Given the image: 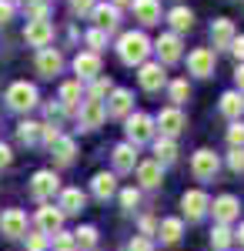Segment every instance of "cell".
I'll use <instances>...</instances> for the list:
<instances>
[{"mask_svg": "<svg viewBox=\"0 0 244 251\" xmlns=\"http://www.w3.org/2000/svg\"><path fill=\"white\" fill-rule=\"evenodd\" d=\"M54 248H57V251H74V248H77L74 234H67V231H57V234H54Z\"/></svg>", "mask_w": 244, "mask_h": 251, "instance_id": "60d3db41", "label": "cell"}, {"mask_svg": "<svg viewBox=\"0 0 244 251\" xmlns=\"http://www.w3.org/2000/svg\"><path fill=\"white\" fill-rule=\"evenodd\" d=\"M150 54V37L144 30H127V34H121L117 37V57L121 64H127V67H141Z\"/></svg>", "mask_w": 244, "mask_h": 251, "instance_id": "6da1fadb", "label": "cell"}, {"mask_svg": "<svg viewBox=\"0 0 244 251\" xmlns=\"http://www.w3.org/2000/svg\"><path fill=\"white\" fill-rule=\"evenodd\" d=\"M227 50L234 54L238 64H244V34H234V40H231V47H227Z\"/></svg>", "mask_w": 244, "mask_h": 251, "instance_id": "ee69618b", "label": "cell"}, {"mask_svg": "<svg viewBox=\"0 0 244 251\" xmlns=\"http://www.w3.org/2000/svg\"><path fill=\"white\" fill-rule=\"evenodd\" d=\"M80 94H84L80 80H64V84H60V94H57V104H60L64 111H74L77 104H80Z\"/></svg>", "mask_w": 244, "mask_h": 251, "instance_id": "f1b7e54d", "label": "cell"}, {"mask_svg": "<svg viewBox=\"0 0 244 251\" xmlns=\"http://www.w3.org/2000/svg\"><path fill=\"white\" fill-rule=\"evenodd\" d=\"M57 137H60V127H57V124H40V141H44L47 148L54 144Z\"/></svg>", "mask_w": 244, "mask_h": 251, "instance_id": "b9f144b4", "label": "cell"}, {"mask_svg": "<svg viewBox=\"0 0 244 251\" xmlns=\"http://www.w3.org/2000/svg\"><path fill=\"white\" fill-rule=\"evenodd\" d=\"M168 94H171V104L174 107H181L184 100L191 97V87H188V80L184 77H177V80H168Z\"/></svg>", "mask_w": 244, "mask_h": 251, "instance_id": "1f68e13d", "label": "cell"}, {"mask_svg": "<svg viewBox=\"0 0 244 251\" xmlns=\"http://www.w3.org/2000/svg\"><path fill=\"white\" fill-rule=\"evenodd\" d=\"M227 144H231V148H244V121H231V127H227Z\"/></svg>", "mask_w": 244, "mask_h": 251, "instance_id": "74e56055", "label": "cell"}, {"mask_svg": "<svg viewBox=\"0 0 244 251\" xmlns=\"http://www.w3.org/2000/svg\"><path fill=\"white\" fill-rule=\"evenodd\" d=\"M137 181H141V188H157L164 181V168L157 161H141L137 164Z\"/></svg>", "mask_w": 244, "mask_h": 251, "instance_id": "d4e9b609", "label": "cell"}, {"mask_svg": "<svg viewBox=\"0 0 244 251\" xmlns=\"http://www.w3.org/2000/svg\"><path fill=\"white\" fill-rule=\"evenodd\" d=\"M181 231H184V221H181V218H164V221L157 225V234H161L164 245H177V241H181Z\"/></svg>", "mask_w": 244, "mask_h": 251, "instance_id": "4dcf8cb0", "label": "cell"}, {"mask_svg": "<svg viewBox=\"0 0 244 251\" xmlns=\"http://www.w3.org/2000/svg\"><path fill=\"white\" fill-rule=\"evenodd\" d=\"M168 24H171V34H188L191 27H194V14H191L188 7H171L168 10Z\"/></svg>", "mask_w": 244, "mask_h": 251, "instance_id": "484cf974", "label": "cell"}, {"mask_svg": "<svg viewBox=\"0 0 244 251\" xmlns=\"http://www.w3.org/2000/svg\"><path fill=\"white\" fill-rule=\"evenodd\" d=\"M131 10L141 27H154L161 24V0H131Z\"/></svg>", "mask_w": 244, "mask_h": 251, "instance_id": "d6986e66", "label": "cell"}, {"mask_svg": "<svg viewBox=\"0 0 244 251\" xmlns=\"http://www.w3.org/2000/svg\"><path fill=\"white\" fill-rule=\"evenodd\" d=\"M27 238V251H44L47 248V234H24Z\"/></svg>", "mask_w": 244, "mask_h": 251, "instance_id": "f6af8a7d", "label": "cell"}, {"mask_svg": "<svg viewBox=\"0 0 244 251\" xmlns=\"http://www.w3.org/2000/svg\"><path fill=\"white\" fill-rule=\"evenodd\" d=\"M64 71V54L57 47H40L37 50V74L44 80H54Z\"/></svg>", "mask_w": 244, "mask_h": 251, "instance_id": "7c38bea8", "label": "cell"}, {"mask_svg": "<svg viewBox=\"0 0 244 251\" xmlns=\"http://www.w3.org/2000/svg\"><path fill=\"white\" fill-rule=\"evenodd\" d=\"M234 84H238V91L244 94V64H238V71H234Z\"/></svg>", "mask_w": 244, "mask_h": 251, "instance_id": "816d5d0a", "label": "cell"}, {"mask_svg": "<svg viewBox=\"0 0 244 251\" xmlns=\"http://www.w3.org/2000/svg\"><path fill=\"white\" fill-rule=\"evenodd\" d=\"M234 20H227V17H218L214 24H211V40H214V54L218 50H227L231 47V40H234Z\"/></svg>", "mask_w": 244, "mask_h": 251, "instance_id": "44dd1931", "label": "cell"}, {"mask_svg": "<svg viewBox=\"0 0 244 251\" xmlns=\"http://www.w3.org/2000/svg\"><path fill=\"white\" fill-rule=\"evenodd\" d=\"M50 154H54L57 164H74V157H77V141L74 137H67V134H60L50 144Z\"/></svg>", "mask_w": 244, "mask_h": 251, "instance_id": "cb8c5ba5", "label": "cell"}, {"mask_svg": "<svg viewBox=\"0 0 244 251\" xmlns=\"http://www.w3.org/2000/svg\"><path fill=\"white\" fill-rule=\"evenodd\" d=\"M10 161H14V151L7 144H0V168H10Z\"/></svg>", "mask_w": 244, "mask_h": 251, "instance_id": "f907efd6", "label": "cell"}, {"mask_svg": "<svg viewBox=\"0 0 244 251\" xmlns=\"http://www.w3.org/2000/svg\"><path fill=\"white\" fill-rule=\"evenodd\" d=\"M111 157H114V171H121V174H127V171H134L137 168V148L134 144H117L111 151Z\"/></svg>", "mask_w": 244, "mask_h": 251, "instance_id": "7402d4cb", "label": "cell"}, {"mask_svg": "<svg viewBox=\"0 0 244 251\" xmlns=\"http://www.w3.org/2000/svg\"><path fill=\"white\" fill-rule=\"evenodd\" d=\"M10 3H14V7H17V3L20 7H30V3H37V0H10Z\"/></svg>", "mask_w": 244, "mask_h": 251, "instance_id": "db71d44e", "label": "cell"}, {"mask_svg": "<svg viewBox=\"0 0 244 251\" xmlns=\"http://www.w3.org/2000/svg\"><path fill=\"white\" fill-rule=\"evenodd\" d=\"M60 225H64V214L57 204H40L37 208V228L40 234H57L60 231Z\"/></svg>", "mask_w": 244, "mask_h": 251, "instance_id": "ffe728a7", "label": "cell"}, {"mask_svg": "<svg viewBox=\"0 0 244 251\" xmlns=\"http://www.w3.org/2000/svg\"><path fill=\"white\" fill-rule=\"evenodd\" d=\"M214 67H218V54H214L211 47H194L188 54V71L194 77H211Z\"/></svg>", "mask_w": 244, "mask_h": 251, "instance_id": "30bf717a", "label": "cell"}, {"mask_svg": "<svg viewBox=\"0 0 244 251\" xmlns=\"http://www.w3.org/2000/svg\"><path fill=\"white\" fill-rule=\"evenodd\" d=\"M154 161L161 164V168H168L177 161V141H171V137H154Z\"/></svg>", "mask_w": 244, "mask_h": 251, "instance_id": "f546056e", "label": "cell"}, {"mask_svg": "<svg viewBox=\"0 0 244 251\" xmlns=\"http://www.w3.org/2000/svg\"><path fill=\"white\" fill-rule=\"evenodd\" d=\"M137 80H141V87L154 94V91H161V87H168V71H164V64H157V60H144L141 67H137Z\"/></svg>", "mask_w": 244, "mask_h": 251, "instance_id": "ba28073f", "label": "cell"}, {"mask_svg": "<svg viewBox=\"0 0 244 251\" xmlns=\"http://www.w3.org/2000/svg\"><path fill=\"white\" fill-rule=\"evenodd\" d=\"M127 251H154V245H150V238H144V234H137L131 245H127Z\"/></svg>", "mask_w": 244, "mask_h": 251, "instance_id": "7dc6e473", "label": "cell"}, {"mask_svg": "<svg viewBox=\"0 0 244 251\" xmlns=\"http://www.w3.org/2000/svg\"><path fill=\"white\" fill-rule=\"evenodd\" d=\"M234 238H238V241H241V245H244V225H241V231L234 234Z\"/></svg>", "mask_w": 244, "mask_h": 251, "instance_id": "11a10c76", "label": "cell"}, {"mask_svg": "<svg viewBox=\"0 0 244 251\" xmlns=\"http://www.w3.org/2000/svg\"><path fill=\"white\" fill-rule=\"evenodd\" d=\"M107 121V114H104V100H80L77 104V127L80 131H97L100 124Z\"/></svg>", "mask_w": 244, "mask_h": 251, "instance_id": "8992f818", "label": "cell"}, {"mask_svg": "<svg viewBox=\"0 0 244 251\" xmlns=\"http://www.w3.org/2000/svg\"><path fill=\"white\" fill-rule=\"evenodd\" d=\"M94 3L97 0H71V10H74L77 17H87V14L94 10Z\"/></svg>", "mask_w": 244, "mask_h": 251, "instance_id": "7bdbcfd3", "label": "cell"}, {"mask_svg": "<svg viewBox=\"0 0 244 251\" xmlns=\"http://www.w3.org/2000/svg\"><path fill=\"white\" fill-rule=\"evenodd\" d=\"M131 111H134V91H127V87H114L111 94H107L104 114L114 117V121H124Z\"/></svg>", "mask_w": 244, "mask_h": 251, "instance_id": "9c48e42d", "label": "cell"}, {"mask_svg": "<svg viewBox=\"0 0 244 251\" xmlns=\"http://www.w3.org/2000/svg\"><path fill=\"white\" fill-rule=\"evenodd\" d=\"M184 127H188V117H184L181 107H174V104L171 107H161V114L154 117V131H161V137H171V141L181 134Z\"/></svg>", "mask_w": 244, "mask_h": 251, "instance_id": "277c9868", "label": "cell"}, {"mask_svg": "<svg viewBox=\"0 0 244 251\" xmlns=\"http://www.w3.org/2000/svg\"><path fill=\"white\" fill-rule=\"evenodd\" d=\"M207 211L214 214L218 225H231V221L241 214V201H238L234 194H221V198H214V204H211Z\"/></svg>", "mask_w": 244, "mask_h": 251, "instance_id": "5bb4252c", "label": "cell"}, {"mask_svg": "<svg viewBox=\"0 0 244 251\" xmlns=\"http://www.w3.org/2000/svg\"><path fill=\"white\" fill-rule=\"evenodd\" d=\"M221 171V157L214 154L211 148H201V151H194L191 157V174L197 177V181H214Z\"/></svg>", "mask_w": 244, "mask_h": 251, "instance_id": "5b68a950", "label": "cell"}, {"mask_svg": "<svg viewBox=\"0 0 244 251\" xmlns=\"http://www.w3.org/2000/svg\"><path fill=\"white\" fill-rule=\"evenodd\" d=\"M24 40L30 44V47H50V40H54V27H50V20H27V27H24Z\"/></svg>", "mask_w": 244, "mask_h": 251, "instance_id": "4fadbf2b", "label": "cell"}, {"mask_svg": "<svg viewBox=\"0 0 244 251\" xmlns=\"http://www.w3.org/2000/svg\"><path fill=\"white\" fill-rule=\"evenodd\" d=\"M14 10H17V7H14V3H10V0H0V27H3V24H10V20H14Z\"/></svg>", "mask_w": 244, "mask_h": 251, "instance_id": "bcb514c9", "label": "cell"}, {"mask_svg": "<svg viewBox=\"0 0 244 251\" xmlns=\"http://www.w3.org/2000/svg\"><path fill=\"white\" fill-rule=\"evenodd\" d=\"M17 137H20V144H37L40 141V124L37 121H20L17 124Z\"/></svg>", "mask_w": 244, "mask_h": 251, "instance_id": "836d02e7", "label": "cell"}, {"mask_svg": "<svg viewBox=\"0 0 244 251\" xmlns=\"http://www.w3.org/2000/svg\"><path fill=\"white\" fill-rule=\"evenodd\" d=\"M84 201H87V198H84L80 188H64L57 208H60V214H77V211H84Z\"/></svg>", "mask_w": 244, "mask_h": 251, "instance_id": "83f0119b", "label": "cell"}, {"mask_svg": "<svg viewBox=\"0 0 244 251\" xmlns=\"http://www.w3.org/2000/svg\"><path fill=\"white\" fill-rule=\"evenodd\" d=\"M91 17H94V27L104 30V34H114V30L121 27V10H117L114 3H94Z\"/></svg>", "mask_w": 244, "mask_h": 251, "instance_id": "2e32d148", "label": "cell"}, {"mask_svg": "<svg viewBox=\"0 0 244 251\" xmlns=\"http://www.w3.org/2000/svg\"><path fill=\"white\" fill-rule=\"evenodd\" d=\"M114 91V80L111 77H104V74H97L94 80H91V87H87V97L91 100H100V97H107Z\"/></svg>", "mask_w": 244, "mask_h": 251, "instance_id": "d6a6232c", "label": "cell"}, {"mask_svg": "<svg viewBox=\"0 0 244 251\" xmlns=\"http://www.w3.org/2000/svg\"><path fill=\"white\" fill-rule=\"evenodd\" d=\"M84 40H87V47H91L94 54H100V50L107 47V34H104V30H97V27H91V30L84 34Z\"/></svg>", "mask_w": 244, "mask_h": 251, "instance_id": "8d00e7d4", "label": "cell"}, {"mask_svg": "<svg viewBox=\"0 0 244 251\" xmlns=\"http://www.w3.org/2000/svg\"><path fill=\"white\" fill-rule=\"evenodd\" d=\"M0 234L3 238H24L27 234V214L20 208H10V211L0 214Z\"/></svg>", "mask_w": 244, "mask_h": 251, "instance_id": "e0dca14e", "label": "cell"}, {"mask_svg": "<svg viewBox=\"0 0 244 251\" xmlns=\"http://www.w3.org/2000/svg\"><path fill=\"white\" fill-rule=\"evenodd\" d=\"M181 208H184V218H188V221H201V218L207 214V208H211V198L194 188V191H184Z\"/></svg>", "mask_w": 244, "mask_h": 251, "instance_id": "9a60e30c", "label": "cell"}, {"mask_svg": "<svg viewBox=\"0 0 244 251\" xmlns=\"http://www.w3.org/2000/svg\"><path fill=\"white\" fill-rule=\"evenodd\" d=\"M124 134H127V144H134V148L154 141V117L144 111H131L124 117Z\"/></svg>", "mask_w": 244, "mask_h": 251, "instance_id": "7a4b0ae2", "label": "cell"}, {"mask_svg": "<svg viewBox=\"0 0 244 251\" xmlns=\"http://www.w3.org/2000/svg\"><path fill=\"white\" fill-rule=\"evenodd\" d=\"M91 191H94V198L107 201L111 194H117V174H111V171H97L94 177H91Z\"/></svg>", "mask_w": 244, "mask_h": 251, "instance_id": "603a6c76", "label": "cell"}, {"mask_svg": "<svg viewBox=\"0 0 244 251\" xmlns=\"http://www.w3.org/2000/svg\"><path fill=\"white\" fill-rule=\"evenodd\" d=\"M64 114H67V111H64V107H60L57 100H50V104H47V117H54V121H60Z\"/></svg>", "mask_w": 244, "mask_h": 251, "instance_id": "681fc988", "label": "cell"}, {"mask_svg": "<svg viewBox=\"0 0 244 251\" xmlns=\"http://www.w3.org/2000/svg\"><path fill=\"white\" fill-rule=\"evenodd\" d=\"M227 168L234 174L244 171V148H231V154H227Z\"/></svg>", "mask_w": 244, "mask_h": 251, "instance_id": "ab89813d", "label": "cell"}, {"mask_svg": "<svg viewBox=\"0 0 244 251\" xmlns=\"http://www.w3.org/2000/svg\"><path fill=\"white\" fill-rule=\"evenodd\" d=\"M218 107H221V114H224V117L241 121V114H244V94H241V91H224Z\"/></svg>", "mask_w": 244, "mask_h": 251, "instance_id": "4316f807", "label": "cell"}, {"mask_svg": "<svg viewBox=\"0 0 244 251\" xmlns=\"http://www.w3.org/2000/svg\"><path fill=\"white\" fill-rule=\"evenodd\" d=\"M231 241H234V234H231L227 225H218V228L211 231V248H214V251H227V248H231Z\"/></svg>", "mask_w": 244, "mask_h": 251, "instance_id": "e575fe53", "label": "cell"}, {"mask_svg": "<svg viewBox=\"0 0 244 251\" xmlns=\"http://www.w3.org/2000/svg\"><path fill=\"white\" fill-rule=\"evenodd\" d=\"M150 50H157V64H177V60L184 57V44L177 34H161V37L150 44Z\"/></svg>", "mask_w": 244, "mask_h": 251, "instance_id": "52a82bcc", "label": "cell"}, {"mask_svg": "<svg viewBox=\"0 0 244 251\" xmlns=\"http://www.w3.org/2000/svg\"><path fill=\"white\" fill-rule=\"evenodd\" d=\"M60 191V177L54 171H37L34 174V181H30V198L40 201V204H47V198H54Z\"/></svg>", "mask_w": 244, "mask_h": 251, "instance_id": "8fae6325", "label": "cell"}, {"mask_svg": "<svg viewBox=\"0 0 244 251\" xmlns=\"http://www.w3.org/2000/svg\"><path fill=\"white\" fill-rule=\"evenodd\" d=\"M154 231H157V221H154V218H144V221H141V234H144V238H150Z\"/></svg>", "mask_w": 244, "mask_h": 251, "instance_id": "c3c4849f", "label": "cell"}, {"mask_svg": "<svg viewBox=\"0 0 244 251\" xmlns=\"http://www.w3.org/2000/svg\"><path fill=\"white\" fill-rule=\"evenodd\" d=\"M114 7H117V10H121V7H131V0H111Z\"/></svg>", "mask_w": 244, "mask_h": 251, "instance_id": "f5cc1de1", "label": "cell"}, {"mask_svg": "<svg viewBox=\"0 0 244 251\" xmlns=\"http://www.w3.org/2000/svg\"><path fill=\"white\" fill-rule=\"evenodd\" d=\"M74 241H77L84 251H94V245H97V228H94V225L77 228V231H74Z\"/></svg>", "mask_w": 244, "mask_h": 251, "instance_id": "d590c367", "label": "cell"}, {"mask_svg": "<svg viewBox=\"0 0 244 251\" xmlns=\"http://www.w3.org/2000/svg\"><path fill=\"white\" fill-rule=\"evenodd\" d=\"M137 201H141V191H137V188H124V191H121V208L134 211V208H137Z\"/></svg>", "mask_w": 244, "mask_h": 251, "instance_id": "f35d334b", "label": "cell"}, {"mask_svg": "<svg viewBox=\"0 0 244 251\" xmlns=\"http://www.w3.org/2000/svg\"><path fill=\"white\" fill-rule=\"evenodd\" d=\"M37 87L30 84V80H14L10 87H7V107L10 111H17V114H27V111H34L37 107Z\"/></svg>", "mask_w": 244, "mask_h": 251, "instance_id": "3957f363", "label": "cell"}, {"mask_svg": "<svg viewBox=\"0 0 244 251\" xmlns=\"http://www.w3.org/2000/svg\"><path fill=\"white\" fill-rule=\"evenodd\" d=\"M74 74L77 80L84 84V80H94L97 74H100V54H94V50H80L74 57Z\"/></svg>", "mask_w": 244, "mask_h": 251, "instance_id": "ac0fdd59", "label": "cell"}]
</instances>
